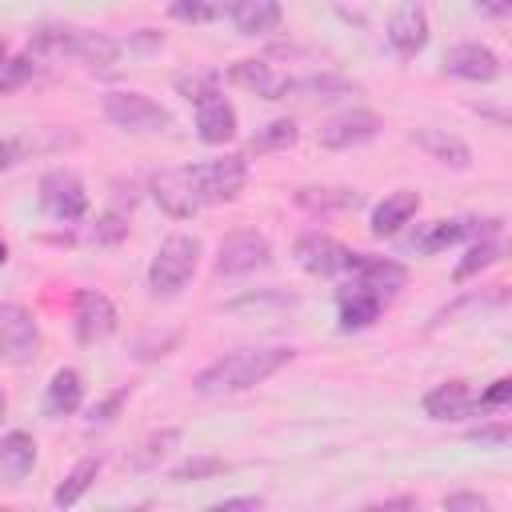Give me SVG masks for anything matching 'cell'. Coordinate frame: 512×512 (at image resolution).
<instances>
[{"label": "cell", "instance_id": "cell-1", "mask_svg": "<svg viewBox=\"0 0 512 512\" xmlns=\"http://www.w3.org/2000/svg\"><path fill=\"white\" fill-rule=\"evenodd\" d=\"M296 352L292 348H240V352H228V356H220L216 364H208L196 380H192V388L200 392V396H228V392H244V388H256L260 380H268V376H276L288 360H292Z\"/></svg>", "mask_w": 512, "mask_h": 512}, {"label": "cell", "instance_id": "cell-2", "mask_svg": "<svg viewBox=\"0 0 512 512\" xmlns=\"http://www.w3.org/2000/svg\"><path fill=\"white\" fill-rule=\"evenodd\" d=\"M196 260H200V240H196V236H184V232L168 236V240L156 248L152 264H148V288H152L156 296L180 292V288L192 280Z\"/></svg>", "mask_w": 512, "mask_h": 512}, {"label": "cell", "instance_id": "cell-3", "mask_svg": "<svg viewBox=\"0 0 512 512\" xmlns=\"http://www.w3.org/2000/svg\"><path fill=\"white\" fill-rule=\"evenodd\" d=\"M184 168H188V180H192V192H196L200 208L236 200L248 184V160L244 156H216V160L184 164Z\"/></svg>", "mask_w": 512, "mask_h": 512}, {"label": "cell", "instance_id": "cell-4", "mask_svg": "<svg viewBox=\"0 0 512 512\" xmlns=\"http://www.w3.org/2000/svg\"><path fill=\"white\" fill-rule=\"evenodd\" d=\"M32 48L48 56H72L84 64H112L120 52L116 40H108L104 32H84V28H40L32 36Z\"/></svg>", "mask_w": 512, "mask_h": 512}, {"label": "cell", "instance_id": "cell-5", "mask_svg": "<svg viewBox=\"0 0 512 512\" xmlns=\"http://www.w3.org/2000/svg\"><path fill=\"white\" fill-rule=\"evenodd\" d=\"M40 352V324L20 304H0V364H32Z\"/></svg>", "mask_w": 512, "mask_h": 512}, {"label": "cell", "instance_id": "cell-6", "mask_svg": "<svg viewBox=\"0 0 512 512\" xmlns=\"http://www.w3.org/2000/svg\"><path fill=\"white\" fill-rule=\"evenodd\" d=\"M104 116L116 128H128V132H164L172 124L168 108L156 104L144 92H108L104 96Z\"/></svg>", "mask_w": 512, "mask_h": 512}, {"label": "cell", "instance_id": "cell-7", "mask_svg": "<svg viewBox=\"0 0 512 512\" xmlns=\"http://www.w3.org/2000/svg\"><path fill=\"white\" fill-rule=\"evenodd\" d=\"M40 208H44L48 216L64 220V224L80 220V216L88 212V192H84L80 176H76V172H68V168L48 172V176L40 180Z\"/></svg>", "mask_w": 512, "mask_h": 512}, {"label": "cell", "instance_id": "cell-8", "mask_svg": "<svg viewBox=\"0 0 512 512\" xmlns=\"http://www.w3.org/2000/svg\"><path fill=\"white\" fill-rule=\"evenodd\" d=\"M72 320H76V340L80 344H100L116 332V308L104 292H92V288H80L76 292V304H72Z\"/></svg>", "mask_w": 512, "mask_h": 512}, {"label": "cell", "instance_id": "cell-9", "mask_svg": "<svg viewBox=\"0 0 512 512\" xmlns=\"http://www.w3.org/2000/svg\"><path fill=\"white\" fill-rule=\"evenodd\" d=\"M272 260V248L260 232H232L224 244H220V256H216V272L220 276H244V272H256Z\"/></svg>", "mask_w": 512, "mask_h": 512}, {"label": "cell", "instance_id": "cell-10", "mask_svg": "<svg viewBox=\"0 0 512 512\" xmlns=\"http://www.w3.org/2000/svg\"><path fill=\"white\" fill-rule=\"evenodd\" d=\"M500 228V220H432V224H424L420 232H412V240H408V248H416V252H440V248H448V244H460V240H468V236H492Z\"/></svg>", "mask_w": 512, "mask_h": 512}, {"label": "cell", "instance_id": "cell-11", "mask_svg": "<svg viewBox=\"0 0 512 512\" xmlns=\"http://www.w3.org/2000/svg\"><path fill=\"white\" fill-rule=\"evenodd\" d=\"M348 260H352V248H344L340 240L332 236H300L296 240V264L312 276H344L348 272Z\"/></svg>", "mask_w": 512, "mask_h": 512}, {"label": "cell", "instance_id": "cell-12", "mask_svg": "<svg viewBox=\"0 0 512 512\" xmlns=\"http://www.w3.org/2000/svg\"><path fill=\"white\" fill-rule=\"evenodd\" d=\"M152 196L176 220H188V216L200 212V200H196L192 180H188V168H164V172H156L152 176Z\"/></svg>", "mask_w": 512, "mask_h": 512}, {"label": "cell", "instance_id": "cell-13", "mask_svg": "<svg viewBox=\"0 0 512 512\" xmlns=\"http://www.w3.org/2000/svg\"><path fill=\"white\" fill-rule=\"evenodd\" d=\"M344 276H352V280H356V284H364V288H376L380 296H392L396 288H404L408 268H404V264H396V260H388V256L352 252V260H348V272H344Z\"/></svg>", "mask_w": 512, "mask_h": 512}, {"label": "cell", "instance_id": "cell-14", "mask_svg": "<svg viewBox=\"0 0 512 512\" xmlns=\"http://www.w3.org/2000/svg\"><path fill=\"white\" fill-rule=\"evenodd\" d=\"M388 44L400 56H416L428 44V12L416 0H404L388 20Z\"/></svg>", "mask_w": 512, "mask_h": 512}, {"label": "cell", "instance_id": "cell-15", "mask_svg": "<svg viewBox=\"0 0 512 512\" xmlns=\"http://www.w3.org/2000/svg\"><path fill=\"white\" fill-rule=\"evenodd\" d=\"M376 132H380V116L368 108H352V112H344L320 128V144L324 148H352V144L372 140Z\"/></svg>", "mask_w": 512, "mask_h": 512}, {"label": "cell", "instance_id": "cell-16", "mask_svg": "<svg viewBox=\"0 0 512 512\" xmlns=\"http://www.w3.org/2000/svg\"><path fill=\"white\" fill-rule=\"evenodd\" d=\"M444 68L448 76H460V80H476V84H488L500 76V56L484 44H456L448 56H444Z\"/></svg>", "mask_w": 512, "mask_h": 512}, {"label": "cell", "instance_id": "cell-17", "mask_svg": "<svg viewBox=\"0 0 512 512\" xmlns=\"http://www.w3.org/2000/svg\"><path fill=\"white\" fill-rule=\"evenodd\" d=\"M196 128H200L204 144H224V140L236 136V108L212 88L196 100Z\"/></svg>", "mask_w": 512, "mask_h": 512}, {"label": "cell", "instance_id": "cell-18", "mask_svg": "<svg viewBox=\"0 0 512 512\" xmlns=\"http://www.w3.org/2000/svg\"><path fill=\"white\" fill-rule=\"evenodd\" d=\"M424 412L432 420H464L476 412V396L468 380H444L436 388L424 392Z\"/></svg>", "mask_w": 512, "mask_h": 512}, {"label": "cell", "instance_id": "cell-19", "mask_svg": "<svg viewBox=\"0 0 512 512\" xmlns=\"http://www.w3.org/2000/svg\"><path fill=\"white\" fill-rule=\"evenodd\" d=\"M384 300H388V296H380L376 288H364V284L352 280V288H344L340 300H336V304H340V328H344V332H356V328L376 324L380 312H384Z\"/></svg>", "mask_w": 512, "mask_h": 512}, {"label": "cell", "instance_id": "cell-20", "mask_svg": "<svg viewBox=\"0 0 512 512\" xmlns=\"http://www.w3.org/2000/svg\"><path fill=\"white\" fill-rule=\"evenodd\" d=\"M228 80H232L236 88H248V92H256V96H264V100L288 96V80L276 76L268 60H240V64L228 68Z\"/></svg>", "mask_w": 512, "mask_h": 512}, {"label": "cell", "instance_id": "cell-21", "mask_svg": "<svg viewBox=\"0 0 512 512\" xmlns=\"http://www.w3.org/2000/svg\"><path fill=\"white\" fill-rule=\"evenodd\" d=\"M416 208H420V192H412V188H400V192L384 196V200L372 208V232H376V236L400 232V228L416 216Z\"/></svg>", "mask_w": 512, "mask_h": 512}, {"label": "cell", "instance_id": "cell-22", "mask_svg": "<svg viewBox=\"0 0 512 512\" xmlns=\"http://www.w3.org/2000/svg\"><path fill=\"white\" fill-rule=\"evenodd\" d=\"M284 8L280 0H236L232 4V24L244 32V36H264L280 24Z\"/></svg>", "mask_w": 512, "mask_h": 512}, {"label": "cell", "instance_id": "cell-23", "mask_svg": "<svg viewBox=\"0 0 512 512\" xmlns=\"http://www.w3.org/2000/svg\"><path fill=\"white\" fill-rule=\"evenodd\" d=\"M84 400V380L76 368H60L52 380H48V396H44V412L48 416H72Z\"/></svg>", "mask_w": 512, "mask_h": 512}, {"label": "cell", "instance_id": "cell-24", "mask_svg": "<svg viewBox=\"0 0 512 512\" xmlns=\"http://www.w3.org/2000/svg\"><path fill=\"white\" fill-rule=\"evenodd\" d=\"M36 468V440L28 432H8L0 440V472L16 484Z\"/></svg>", "mask_w": 512, "mask_h": 512}, {"label": "cell", "instance_id": "cell-25", "mask_svg": "<svg viewBox=\"0 0 512 512\" xmlns=\"http://www.w3.org/2000/svg\"><path fill=\"white\" fill-rule=\"evenodd\" d=\"M412 140H416L424 152H432L440 164H452V168H468V164H472L468 144L456 140V136H448V132H440V128H420Z\"/></svg>", "mask_w": 512, "mask_h": 512}, {"label": "cell", "instance_id": "cell-26", "mask_svg": "<svg viewBox=\"0 0 512 512\" xmlns=\"http://www.w3.org/2000/svg\"><path fill=\"white\" fill-rule=\"evenodd\" d=\"M176 444H180V428H160V432H152V436L140 440V448L128 456V468H132V472H148V468H156Z\"/></svg>", "mask_w": 512, "mask_h": 512}, {"label": "cell", "instance_id": "cell-27", "mask_svg": "<svg viewBox=\"0 0 512 512\" xmlns=\"http://www.w3.org/2000/svg\"><path fill=\"white\" fill-rule=\"evenodd\" d=\"M100 464H104L100 456H84V460H80V464H76V468L64 476V484L52 492V504H56V508H68V504H76V500H80V496L92 488V480L100 476Z\"/></svg>", "mask_w": 512, "mask_h": 512}, {"label": "cell", "instance_id": "cell-28", "mask_svg": "<svg viewBox=\"0 0 512 512\" xmlns=\"http://www.w3.org/2000/svg\"><path fill=\"white\" fill-rule=\"evenodd\" d=\"M296 204L312 208V212H328V208H348L356 204V192L348 188H300L296 192Z\"/></svg>", "mask_w": 512, "mask_h": 512}, {"label": "cell", "instance_id": "cell-29", "mask_svg": "<svg viewBox=\"0 0 512 512\" xmlns=\"http://www.w3.org/2000/svg\"><path fill=\"white\" fill-rule=\"evenodd\" d=\"M296 136H300V128H296L292 120H272V124H264V128L252 136V148H256V152L292 148V144H296Z\"/></svg>", "mask_w": 512, "mask_h": 512}, {"label": "cell", "instance_id": "cell-30", "mask_svg": "<svg viewBox=\"0 0 512 512\" xmlns=\"http://www.w3.org/2000/svg\"><path fill=\"white\" fill-rule=\"evenodd\" d=\"M496 260H500V244H492V240L484 236L480 244H472V248H468V256L456 264V272H452V276H456V280H468V276H476L480 268H488V264H496Z\"/></svg>", "mask_w": 512, "mask_h": 512}, {"label": "cell", "instance_id": "cell-31", "mask_svg": "<svg viewBox=\"0 0 512 512\" xmlns=\"http://www.w3.org/2000/svg\"><path fill=\"white\" fill-rule=\"evenodd\" d=\"M32 76H36V60L32 56H16V60L4 56V64H0V96L24 88Z\"/></svg>", "mask_w": 512, "mask_h": 512}, {"label": "cell", "instance_id": "cell-32", "mask_svg": "<svg viewBox=\"0 0 512 512\" xmlns=\"http://www.w3.org/2000/svg\"><path fill=\"white\" fill-rule=\"evenodd\" d=\"M220 472H228V464L220 456H196V460L180 464L172 472V480H204V476H220Z\"/></svg>", "mask_w": 512, "mask_h": 512}, {"label": "cell", "instance_id": "cell-33", "mask_svg": "<svg viewBox=\"0 0 512 512\" xmlns=\"http://www.w3.org/2000/svg\"><path fill=\"white\" fill-rule=\"evenodd\" d=\"M172 16H176V20H196V24H204V20L220 16V4H216V0H176V4H172Z\"/></svg>", "mask_w": 512, "mask_h": 512}, {"label": "cell", "instance_id": "cell-34", "mask_svg": "<svg viewBox=\"0 0 512 512\" xmlns=\"http://www.w3.org/2000/svg\"><path fill=\"white\" fill-rule=\"evenodd\" d=\"M128 236V220L120 216V212H108L96 228H92V240L96 244H116V240H124Z\"/></svg>", "mask_w": 512, "mask_h": 512}, {"label": "cell", "instance_id": "cell-35", "mask_svg": "<svg viewBox=\"0 0 512 512\" xmlns=\"http://www.w3.org/2000/svg\"><path fill=\"white\" fill-rule=\"evenodd\" d=\"M508 396H512V380L500 376V380H492V388H488L484 396H476V412H492V408L508 404Z\"/></svg>", "mask_w": 512, "mask_h": 512}, {"label": "cell", "instance_id": "cell-36", "mask_svg": "<svg viewBox=\"0 0 512 512\" xmlns=\"http://www.w3.org/2000/svg\"><path fill=\"white\" fill-rule=\"evenodd\" d=\"M124 396H128V388H116L108 400L92 404V416H88V420H92V424H104V420H112V416H116V408L124 404Z\"/></svg>", "mask_w": 512, "mask_h": 512}, {"label": "cell", "instance_id": "cell-37", "mask_svg": "<svg viewBox=\"0 0 512 512\" xmlns=\"http://www.w3.org/2000/svg\"><path fill=\"white\" fill-rule=\"evenodd\" d=\"M444 508H480V512H484V508H488V500H484V496H476V492H456V496H448V500H444Z\"/></svg>", "mask_w": 512, "mask_h": 512}, {"label": "cell", "instance_id": "cell-38", "mask_svg": "<svg viewBox=\"0 0 512 512\" xmlns=\"http://www.w3.org/2000/svg\"><path fill=\"white\" fill-rule=\"evenodd\" d=\"M472 440H480V444H504V440H508V424H496V428H476V432H472Z\"/></svg>", "mask_w": 512, "mask_h": 512}, {"label": "cell", "instance_id": "cell-39", "mask_svg": "<svg viewBox=\"0 0 512 512\" xmlns=\"http://www.w3.org/2000/svg\"><path fill=\"white\" fill-rule=\"evenodd\" d=\"M260 504H264L260 496H232V500H220V504H216V512H224V508H252V512H256Z\"/></svg>", "mask_w": 512, "mask_h": 512}, {"label": "cell", "instance_id": "cell-40", "mask_svg": "<svg viewBox=\"0 0 512 512\" xmlns=\"http://www.w3.org/2000/svg\"><path fill=\"white\" fill-rule=\"evenodd\" d=\"M476 8L500 20V16H508V12H512V0H476Z\"/></svg>", "mask_w": 512, "mask_h": 512}, {"label": "cell", "instance_id": "cell-41", "mask_svg": "<svg viewBox=\"0 0 512 512\" xmlns=\"http://www.w3.org/2000/svg\"><path fill=\"white\" fill-rule=\"evenodd\" d=\"M4 260H8V244L0 240V264H4Z\"/></svg>", "mask_w": 512, "mask_h": 512}, {"label": "cell", "instance_id": "cell-42", "mask_svg": "<svg viewBox=\"0 0 512 512\" xmlns=\"http://www.w3.org/2000/svg\"><path fill=\"white\" fill-rule=\"evenodd\" d=\"M4 56H8V48H4V40H0V64H4Z\"/></svg>", "mask_w": 512, "mask_h": 512}, {"label": "cell", "instance_id": "cell-43", "mask_svg": "<svg viewBox=\"0 0 512 512\" xmlns=\"http://www.w3.org/2000/svg\"><path fill=\"white\" fill-rule=\"evenodd\" d=\"M4 404H8V400H4V392H0V412H4Z\"/></svg>", "mask_w": 512, "mask_h": 512}]
</instances>
